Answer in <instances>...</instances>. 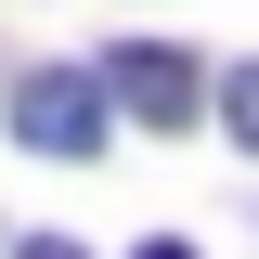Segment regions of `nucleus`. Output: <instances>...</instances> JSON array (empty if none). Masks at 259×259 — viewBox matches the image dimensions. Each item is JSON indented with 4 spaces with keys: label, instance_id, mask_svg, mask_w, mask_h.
Instances as JSON below:
<instances>
[{
    "label": "nucleus",
    "instance_id": "1",
    "mask_svg": "<svg viewBox=\"0 0 259 259\" xmlns=\"http://www.w3.org/2000/svg\"><path fill=\"white\" fill-rule=\"evenodd\" d=\"M104 65H39V78H13V104H0V117H13V143H26V156H52V168H78L104 143Z\"/></svg>",
    "mask_w": 259,
    "mask_h": 259
},
{
    "label": "nucleus",
    "instance_id": "3",
    "mask_svg": "<svg viewBox=\"0 0 259 259\" xmlns=\"http://www.w3.org/2000/svg\"><path fill=\"white\" fill-rule=\"evenodd\" d=\"M221 117H233V143L259 156V65H233V78H221Z\"/></svg>",
    "mask_w": 259,
    "mask_h": 259
},
{
    "label": "nucleus",
    "instance_id": "2",
    "mask_svg": "<svg viewBox=\"0 0 259 259\" xmlns=\"http://www.w3.org/2000/svg\"><path fill=\"white\" fill-rule=\"evenodd\" d=\"M104 91H117L143 130H194L207 117V65H194L182 39H117V52H104Z\"/></svg>",
    "mask_w": 259,
    "mask_h": 259
}]
</instances>
